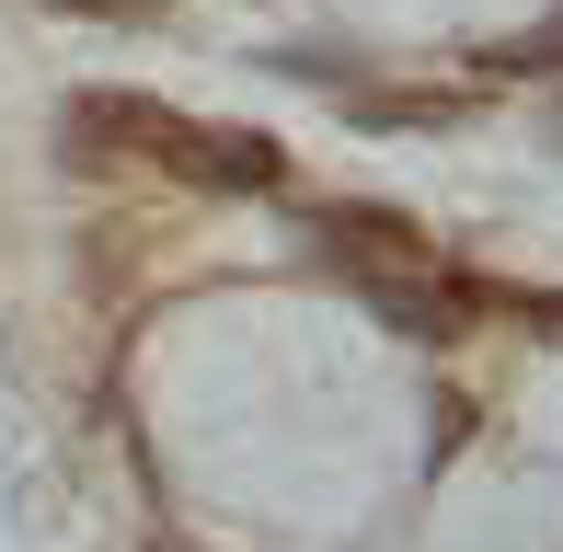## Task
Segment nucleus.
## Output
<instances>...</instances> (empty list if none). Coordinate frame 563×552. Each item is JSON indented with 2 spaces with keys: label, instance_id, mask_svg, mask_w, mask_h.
Instances as JSON below:
<instances>
[{
  "label": "nucleus",
  "instance_id": "f257e3e1",
  "mask_svg": "<svg viewBox=\"0 0 563 552\" xmlns=\"http://www.w3.org/2000/svg\"><path fill=\"white\" fill-rule=\"evenodd\" d=\"M58 139H69V162H139V173L196 185V196L288 185V150L265 128H208V115H173V104H150V92H69Z\"/></svg>",
  "mask_w": 563,
  "mask_h": 552
},
{
  "label": "nucleus",
  "instance_id": "f03ea898",
  "mask_svg": "<svg viewBox=\"0 0 563 552\" xmlns=\"http://www.w3.org/2000/svg\"><path fill=\"white\" fill-rule=\"evenodd\" d=\"M311 254L334 265L356 299H379L402 334H449L460 299H472V288H460V265L415 231V219H391V208H322V219H311Z\"/></svg>",
  "mask_w": 563,
  "mask_h": 552
},
{
  "label": "nucleus",
  "instance_id": "7ed1b4c3",
  "mask_svg": "<svg viewBox=\"0 0 563 552\" xmlns=\"http://www.w3.org/2000/svg\"><path fill=\"white\" fill-rule=\"evenodd\" d=\"M495 69H563V23H552V35H518V46H495Z\"/></svg>",
  "mask_w": 563,
  "mask_h": 552
},
{
  "label": "nucleus",
  "instance_id": "20e7f679",
  "mask_svg": "<svg viewBox=\"0 0 563 552\" xmlns=\"http://www.w3.org/2000/svg\"><path fill=\"white\" fill-rule=\"evenodd\" d=\"M46 12H104V23H126V12H162V0H46Z\"/></svg>",
  "mask_w": 563,
  "mask_h": 552
}]
</instances>
